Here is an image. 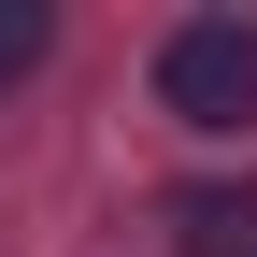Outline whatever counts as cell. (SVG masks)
Returning a JSON list of instances; mask_svg holds the SVG:
<instances>
[{
    "mask_svg": "<svg viewBox=\"0 0 257 257\" xmlns=\"http://www.w3.org/2000/svg\"><path fill=\"white\" fill-rule=\"evenodd\" d=\"M157 100L186 128H257V29L243 15H186L157 43Z\"/></svg>",
    "mask_w": 257,
    "mask_h": 257,
    "instance_id": "obj_1",
    "label": "cell"
},
{
    "mask_svg": "<svg viewBox=\"0 0 257 257\" xmlns=\"http://www.w3.org/2000/svg\"><path fill=\"white\" fill-rule=\"evenodd\" d=\"M172 243H186V257H257V200H229V186H186V200H172Z\"/></svg>",
    "mask_w": 257,
    "mask_h": 257,
    "instance_id": "obj_2",
    "label": "cell"
},
{
    "mask_svg": "<svg viewBox=\"0 0 257 257\" xmlns=\"http://www.w3.org/2000/svg\"><path fill=\"white\" fill-rule=\"evenodd\" d=\"M29 57H43V15H29V0H0V72H29Z\"/></svg>",
    "mask_w": 257,
    "mask_h": 257,
    "instance_id": "obj_3",
    "label": "cell"
}]
</instances>
